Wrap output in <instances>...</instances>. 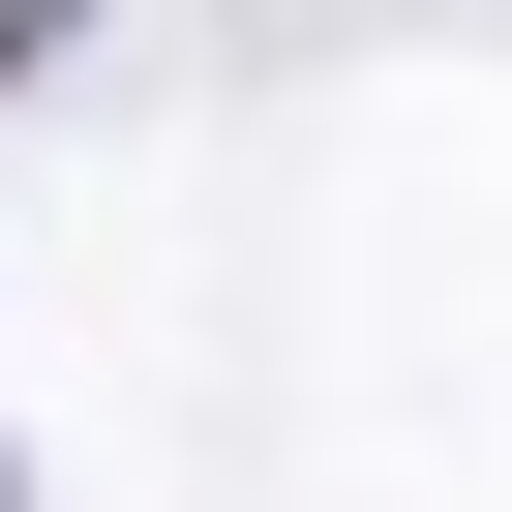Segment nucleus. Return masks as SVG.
<instances>
[{
	"mask_svg": "<svg viewBox=\"0 0 512 512\" xmlns=\"http://www.w3.org/2000/svg\"><path fill=\"white\" fill-rule=\"evenodd\" d=\"M31 61H61V0H0V91H31Z\"/></svg>",
	"mask_w": 512,
	"mask_h": 512,
	"instance_id": "nucleus-1",
	"label": "nucleus"
},
{
	"mask_svg": "<svg viewBox=\"0 0 512 512\" xmlns=\"http://www.w3.org/2000/svg\"><path fill=\"white\" fill-rule=\"evenodd\" d=\"M0 512H31V482H0Z\"/></svg>",
	"mask_w": 512,
	"mask_h": 512,
	"instance_id": "nucleus-2",
	"label": "nucleus"
}]
</instances>
